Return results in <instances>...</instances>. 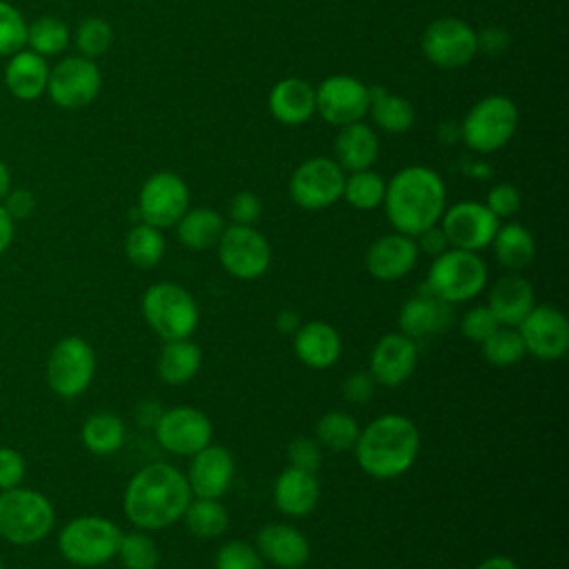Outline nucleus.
Returning <instances> with one entry per match:
<instances>
[{
    "label": "nucleus",
    "mask_w": 569,
    "mask_h": 569,
    "mask_svg": "<svg viewBox=\"0 0 569 569\" xmlns=\"http://www.w3.org/2000/svg\"><path fill=\"white\" fill-rule=\"evenodd\" d=\"M191 498L187 478L178 467L169 462H149L127 482L122 509L136 529L160 531L182 518Z\"/></svg>",
    "instance_id": "1"
},
{
    "label": "nucleus",
    "mask_w": 569,
    "mask_h": 569,
    "mask_svg": "<svg viewBox=\"0 0 569 569\" xmlns=\"http://www.w3.org/2000/svg\"><path fill=\"white\" fill-rule=\"evenodd\" d=\"M447 189L442 178L422 164L400 169L385 187L382 207L393 231L416 238L440 222Z\"/></svg>",
    "instance_id": "2"
},
{
    "label": "nucleus",
    "mask_w": 569,
    "mask_h": 569,
    "mask_svg": "<svg viewBox=\"0 0 569 569\" xmlns=\"http://www.w3.org/2000/svg\"><path fill=\"white\" fill-rule=\"evenodd\" d=\"M420 451V431L402 413H382L360 429L353 445L360 469L376 480L407 473Z\"/></svg>",
    "instance_id": "3"
},
{
    "label": "nucleus",
    "mask_w": 569,
    "mask_h": 569,
    "mask_svg": "<svg viewBox=\"0 0 569 569\" xmlns=\"http://www.w3.org/2000/svg\"><path fill=\"white\" fill-rule=\"evenodd\" d=\"M56 525L51 500L38 489L13 487L0 491V538L27 547L44 540Z\"/></svg>",
    "instance_id": "4"
},
{
    "label": "nucleus",
    "mask_w": 569,
    "mask_h": 569,
    "mask_svg": "<svg viewBox=\"0 0 569 569\" xmlns=\"http://www.w3.org/2000/svg\"><path fill=\"white\" fill-rule=\"evenodd\" d=\"M120 536V527L104 516H78L62 525L58 551L69 565L93 569L116 558Z\"/></svg>",
    "instance_id": "5"
},
{
    "label": "nucleus",
    "mask_w": 569,
    "mask_h": 569,
    "mask_svg": "<svg viewBox=\"0 0 569 569\" xmlns=\"http://www.w3.org/2000/svg\"><path fill=\"white\" fill-rule=\"evenodd\" d=\"M489 271L476 251L445 249L431 260L425 287L449 305L473 300L487 284Z\"/></svg>",
    "instance_id": "6"
},
{
    "label": "nucleus",
    "mask_w": 569,
    "mask_h": 569,
    "mask_svg": "<svg viewBox=\"0 0 569 569\" xmlns=\"http://www.w3.org/2000/svg\"><path fill=\"white\" fill-rule=\"evenodd\" d=\"M140 309L147 325L164 342L191 338L200 322L198 302L184 287L176 282H156L147 287Z\"/></svg>",
    "instance_id": "7"
},
{
    "label": "nucleus",
    "mask_w": 569,
    "mask_h": 569,
    "mask_svg": "<svg viewBox=\"0 0 569 569\" xmlns=\"http://www.w3.org/2000/svg\"><path fill=\"white\" fill-rule=\"evenodd\" d=\"M93 376L96 351L84 338L64 336L51 347L44 365V378L56 396L64 400L82 396L91 387Z\"/></svg>",
    "instance_id": "8"
},
{
    "label": "nucleus",
    "mask_w": 569,
    "mask_h": 569,
    "mask_svg": "<svg viewBox=\"0 0 569 569\" xmlns=\"http://www.w3.org/2000/svg\"><path fill=\"white\" fill-rule=\"evenodd\" d=\"M518 127V109L507 96H487L478 100L462 120V140L478 153L502 149Z\"/></svg>",
    "instance_id": "9"
},
{
    "label": "nucleus",
    "mask_w": 569,
    "mask_h": 569,
    "mask_svg": "<svg viewBox=\"0 0 569 569\" xmlns=\"http://www.w3.org/2000/svg\"><path fill=\"white\" fill-rule=\"evenodd\" d=\"M216 249L222 269L238 280H256L271 264L269 240L253 224L224 227Z\"/></svg>",
    "instance_id": "10"
},
{
    "label": "nucleus",
    "mask_w": 569,
    "mask_h": 569,
    "mask_svg": "<svg viewBox=\"0 0 569 569\" xmlns=\"http://www.w3.org/2000/svg\"><path fill=\"white\" fill-rule=\"evenodd\" d=\"M345 169L333 158H309L296 167L289 178L291 200L307 211L327 209L342 198Z\"/></svg>",
    "instance_id": "11"
},
{
    "label": "nucleus",
    "mask_w": 569,
    "mask_h": 569,
    "mask_svg": "<svg viewBox=\"0 0 569 569\" xmlns=\"http://www.w3.org/2000/svg\"><path fill=\"white\" fill-rule=\"evenodd\" d=\"M189 209V187L173 171L149 176L138 196V218L156 229L173 227Z\"/></svg>",
    "instance_id": "12"
},
{
    "label": "nucleus",
    "mask_w": 569,
    "mask_h": 569,
    "mask_svg": "<svg viewBox=\"0 0 569 569\" xmlns=\"http://www.w3.org/2000/svg\"><path fill=\"white\" fill-rule=\"evenodd\" d=\"M102 76L91 58L69 56L49 69L47 93L60 109H82L96 100Z\"/></svg>",
    "instance_id": "13"
},
{
    "label": "nucleus",
    "mask_w": 569,
    "mask_h": 569,
    "mask_svg": "<svg viewBox=\"0 0 569 569\" xmlns=\"http://www.w3.org/2000/svg\"><path fill=\"white\" fill-rule=\"evenodd\" d=\"M153 433L164 451L176 456H193L211 442L213 425L204 411L180 405L162 409L153 425Z\"/></svg>",
    "instance_id": "14"
},
{
    "label": "nucleus",
    "mask_w": 569,
    "mask_h": 569,
    "mask_svg": "<svg viewBox=\"0 0 569 569\" xmlns=\"http://www.w3.org/2000/svg\"><path fill=\"white\" fill-rule=\"evenodd\" d=\"M420 47L425 58L440 69L465 67L478 53L476 31L467 22L451 16L427 24Z\"/></svg>",
    "instance_id": "15"
},
{
    "label": "nucleus",
    "mask_w": 569,
    "mask_h": 569,
    "mask_svg": "<svg viewBox=\"0 0 569 569\" xmlns=\"http://www.w3.org/2000/svg\"><path fill=\"white\" fill-rule=\"evenodd\" d=\"M500 220L485 207V202L462 200L451 204L440 216V229L449 247L465 251H480L491 244Z\"/></svg>",
    "instance_id": "16"
},
{
    "label": "nucleus",
    "mask_w": 569,
    "mask_h": 569,
    "mask_svg": "<svg viewBox=\"0 0 569 569\" xmlns=\"http://www.w3.org/2000/svg\"><path fill=\"white\" fill-rule=\"evenodd\" d=\"M516 329L527 353L538 360H558L569 349V320L558 307L533 305Z\"/></svg>",
    "instance_id": "17"
},
{
    "label": "nucleus",
    "mask_w": 569,
    "mask_h": 569,
    "mask_svg": "<svg viewBox=\"0 0 569 569\" xmlns=\"http://www.w3.org/2000/svg\"><path fill=\"white\" fill-rule=\"evenodd\" d=\"M316 111L336 127L358 122L369 111V87L353 76H329L316 87Z\"/></svg>",
    "instance_id": "18"
},
{
    "label": "nucleus",
    "mask_w": 569,
    "mask_h": 569,
    "mask_svg": "<svg viewBox=\"0 0 569 569\" xmlns=\"http://www.w3.org/2000/svg\"><path fill=\"white\" fill-rule=\"evenodd\" d=\"M187 485L193 498H222L231 487L236 462L227 447L209 442L193 456H189Z\"/></svg>",
    "instance_id": "19"
},
{
    "label": "nucleus",
    "mask_w": 569,
    "mask_h": 569,
    "mask_svg": "<svg viewBox=\"0 0 569 569\" xmlns=\"http://www.w3.org/2000/svg\"><path fill=\"white\" fill-rule=\"evenodd\" d=\"M418 365V347L402 331L385 333L371 349L369 373L376 385L400 387Z\"/></svg>",
    "instance_id": "20"
},
{
    "label": "nucleus",
    "mask_w": 569,
    "mask_h": 569,
    "mask_svg": "<svg viewBox=\"0 0 569 569\" xmlns=\"http://www.w3.org/2000/svg\"><path fill=\"white\" fill-rule=\"evenodd\" d=\"M420 251L411 236L391 231L373 240L365 253L367 271L382 282H393L405 278L418 262Z\"/></svg>",
    "instance_id": "21"
},
{
    "label": "nucleus",
    "mask_w": 569,
    "mask_h": 569,
    "mask_svg": "<svg viewBox=\"0 0 569 569\" xmlns=\"http://www.w3.org/2000/svg\"><path fill=\"white\" fill-rule=\"evenodd\" d=\"M253 547L258 549L264 562L278 569H300L307 565L311 556L307 536L293 525L284 522H269L260 527Z\"/></svg>",
    "instance_id": "22"
},
{
    "label": "nucleus",
    "mask_w": 569,
    "mask_h": 569,
    "mask_svg": "<svg viewBox=\"0 0 569 569\" xmlns=\"http://www.w3.org/2000/svg\"><path fill=\"white\" fill-rule=\"evenodd\" d=\"M451 305L433 296L425 284L422 289L402 302L398 313V327L409 338H425L445 331L451 325Z\"/></svg>",
    "instance_id": "23"
},
{
    "label": "nucleus",
    "mask_w": 569,
    "mask_h": 569,
    "mask_svg": "<svg viewBox=\"0 0 569 569\" xmlns=\"http://www.w3.org/2000/svg\"><path fill=\"white\" fill-rule=\"evenodd\" d=\"M293 353L309 369H329L342 353V338L333 325L309 320L293 333Z\"/></svg>",
    "instance_id": "24"
},
{
    "label": "nucleus",
    "mask_w": 569,
    "mask_h": 569,
    "mask_svg": "<svg viewBox=\"0 0 569 569\" xmlns=\"http://www.w3.org/2000/svg\"><path fill=\"white\" fill-rule=\"evenodd\" d=\"M320 482L316 473L284 467L273 482V505L289 518H302L318 507Z\"/></svg>",
    "instance_id": "25"
},
{
    "label": "nucleus",
    "mask_w": 569,
    "mask_h": 569,
    "mask_svg": "<svg viewBox=\"0 0 569 569\" xmlns=\"http://www.w3.org/2000/svg\"><path fill=\"white\" fill-rule=\"evenodd\" d=\"M533 287L518 273H507L489 289L487 307L500 327H518L522 318L533 309Z\"/></svg>",
    "instance_id": "26"
},
{
    "label": "nucleus",
    "mask_w": 569,
    "mask_h": 569,
    "mask_svg": "<svg viewBox=\"0 0 569 569\" xmlns=\"http://www.w3.org/2000/svg\"><path fill=\"white\" fill-rule=\"evenodd\" d=\"M269 111L282 124H302L316 113V89L300 78H284L269 91Z\"/></svg>",
    "instance_id": "27"
},
{
    "label": "nucleus",
    "mask_w": 569,
    "mask_h": 569,
    "mask_svg": "<svg viewBox=\"0 0 569 569\" xmlns=\"http://www.w3.org/2000/svg\"><path fill=\"white\" fill-rule=\"evenodd\" d=\"M49 64L31 49H20L9 56L4 67V87L18 100H36L47 91Z\"/></svg>",
    "instance_id": "28"
},
{
    "label": "nucleus",
    "mask_w": 569,
    "mask_h": 569,
    "mask_svg": "<svg viewBox=\"0 0 569 569\" xmlns=\"http://www.w3.org/2000/svg\"><path fill=\"white\" fill-rule=\"evenodd\" d=\"M336 162L347 171L369 169L378 158V136L362 120L342 124L336 136Z\"/></svg>",
    "instance_id": "29"
},
{
    "label": "nucleus",
    "mask_w": 569,
    "mask_h": 569,
    "mask_svg": "<svg viewBox=\"0 0 569 569\" xmlns=\"http://www.w3.org/2000/svg\"><path fill=\"white\" fill-rule=\"evenodd\" d=\"M202 365V351L191 338H180V340H167L164 347L158 353L156 371L162 382L178 387L187 385L196 373L200 371Z\"/></svg>",
    "instance_id": "30"
},
{
    "label": "nucleus",
    "mask_w": 569,
    "mask_h": 569,
    "mask_svg": "<svg viewBox=\"0 0 569 569\" xmlns=\"http://www.w3.org/2000/svg\"><path fill=\"white\" fill-rule=\"evenodd\" d=\"M173 227L182 247L191 251H207L218 244L227 224L218 211L209 207H193L187 209Z\"/></svg>",
    "instance_id": "31"
},
{
    "label": "nucleus",
    "mask_w": 569,
    "mask_h": 569,
    "mask_svg": "<svg viewBox=\"0 0 569 569\" xmlns=\"http://www.w3.org/2000/svg\"><path fill=\"white\" fill-rule=\"evenodd\" d=\"M124 420L113 411H96L80 427V440L96 456H111L124 445Z\"/></svg>",
    "instance_id": "32"
},
{
    "label": "nucleus",
    "mask_w": 569,
    "mask_h": 569,
    "mask_svg": "<svg viewBox=\"0 0 569 569\" xmlns=\"http://www.w3.org/2000/svg\"><path fill=\"white\" fill-rule=\"evenodd\" d=\"M489 247L493 249L496 260L511 271L529 267L536 256V242L531 231L518 222H507L498 227Z\"/></svg>",
    "instance_id": "33"
},
{
    "label": "nucleus",
    "mask_w": 569,
    "mask_h": 569,
    "mask_svg": "<svg viewBox=\"0 0 569 569\" xmlns=\"http://www.w3.org/2000/svg\"><path fill=\"white\" fill-rule=\"evenodd\" d=\"M373 122L387 133H405L413 124V107L402 96L389 93L385 87H369V111Z\"/></svg>",
    "instance_id": "34"
},
{
    "label": "nucleus",
    "mask_w": 569,
    "mask_h": 569,
    "mask_svg": "<svg viewBox=\"0 0 569 569\" xmlns=\"http://www.w3.org/2000/svg\"><path fill=\"white\" fill-rule=\"evenodd\" d=\"M180 520L196 538H218L229 527V511L220 498H191Z\"/></svg>",
    "instance_id": "35"
},
{
    "label": "nucleus",
    "mask_w": 569,
    "mask_h": 569,
    "mask_svg": "<svg viewBox=\"0 0 569 569\" xmlns=\"http://www.w3.org/2000/svg\"><path fill=\"white\" fill-rule=\"evenodd\" d=\"M358 433L360 427L356 418L340 409L322 413L316 422V440L320 447L329 451H351L358 440Z\"/></svg>",
    "instance_id": "36"
},
{
    "label": "nucleus",
    "mask_w": 569,
    "mask_h": 569,
    "mask_svg": "<svg viewBox=\"0 0 569 569\" xmlns=\"http://www.w3.org/2000/svg\"><path fill=\"white\" fill-rule=\"evenodd\" d=\"M124 253L129 262L140 269L156 267L164 256L162 229H156L147 222L133 224L124 238Z\"/></svg>",
    "instance_id": "37"
},
{
    "label": "nucleus",
    "mask_w": 569,
    "mask_h": 569,
    "mask_svg": "<svg viewBox=\"0 0 569 569\" xmlns=\"http://www.w3.org/2000/svg\"><path fill=\"white\" fill-rule=\"evenodd\" d=\"M69 27L53 16H42L27 24V47L42 58L62 53L69 47Z\"/></svg>",
    "instance_id": "38"
},
{
    "label": "nucleus",
    "mask_w": 569,
    "mask_h": 569,
    "mask_svg": "<svg viewBox=\"0 0 569 569\" xmlns=\"http://www.w3.org/2000/svg\"><path fill=\"white\" fill-rule=\"evenodd\" d=\"M385 187L387 182L382 180V176H378L371 169H362V171H351L349 176H345V187H342V198L360 211H371L376 207L382 204L385 198Z\"/></svg>",
    "instance_id": "39"
},
{
    "label": "nucleus",
    "mask_w": 569,
    "mask_h": 569,
    "mask_svg": "<svg viewBox=\"0 0 569 569\" xmlns=\"http://www.w3.org/2000/svg\"><path fill=\"white\" fill-rule=\"evenodd\" d=\"M116 558L124 569H156L160 562V549L149 531L133 529L120 536Z\"/></svg>",
    "instance_id": "40"
},
{
    "label": "nucleus",
    "mask_w": 569,
    "mask_h": 569,
    "mask_svg": "<svg viewBox=\"0 0 569 569\" xmlns=\"http://www.w3.org/2000/svg\"><path fill=\"white\" fill-rule=\"evenodd\" d=\"M482 356L493 367H513L525 356V342L516 327H498L485 342H480Z\"/></svg>",
    "instance_id": "41"
},
{
    "label": "nucleus",
    "mask_w": 569,
    "mask_h": 569,
    "mask_svg": "<svg viewBox=\"0 0 569 569\" xmlns=\"http://www.w3.org/2000/svg\"><path fill=\"white\" fill-rule=\"evenodd\" d=\"M73 42H76L80 56L91 58V60L100 58L111 47V27L107 20L89 16L78 24V29L73 33Z\"/></svg>",
    "instance_id": "42"
},
{
    "label": "nucleus",
    "mask_w": 569,
    "mask_h": 569,
    "mask_svg": "<svg viewBox=\"0 0 569 569\" xmlns=\"http://www.w3.org/2000/svg\"><path fill=\"white\" fill-rule=\"evenodd\" d=\"M213 569H267L262 556L247 540H229L218 547Z\"/></svg>",
    "instance_id": "43"
},
{
    "label": "nucleus",
    "mask_w": 569,
    "mask_h": 569,
    "mask_svg": "<svg viewBox=\"0 0 569 569\" xmlns=\"http://www.w3.org/2000/svg\"><path fill=\"white\" fill-rule=\"evenodd\" d=\"M27 47V20L22 13L0 0V56H13L16 51Z\"/></svg>",
    "instance_id": "44"
},
{
    "label": "nucleus",
    "mask_w": 569,
    "mask_h": 569,
    "mask_svg": "<svg viewBox=\"0 0 569 569\" xmlns=\"http://www.w3.org/2000/svg\"><path fill=\"white\" fill-rule=\"evenodd\" d=\"M287 458H289V467L316 473L322 465V447L318 445L316 438L298 436L287 445Z\"/></svg>",
    "instance_id": "45"
},
{
    "label": "nucleus",
    "mask_w": 569,
    "mask_h": 569,
    "mask_svg": "<svg viewBox=\"0 0 569 569\" xmlns=\"http://www.w3.org/2000/svg\"><path fill=\"white\" fill-rule=\"evenodd\" d=\"M498 320L493 318V313L489 311L487 305H476L471 307L465 316H462V322H460V329L465 333L467 340L471 342H485L496 329H498Z\"/></svg>",
    "instance_id": "46"
},
{
    "label": "nucleus",
    "mask_w": 569,
    "mask_h": 569,
    "mask_svg": "<svg viewBox=\"0 0 569 569\" xmlns=\"http://www.w3.org/2000/svg\"><path fill=\"white\" fill-rule=\"evenodd\" d=\"M485 207H487L498 220L511 218V216L520 209V193H518V189H516L513 184L500 182V184H496V187L489 189Z\"/></svg>",
    "instance_id": "47"
},
{
    "label": "nucleus",
    "mask_w": 569,
    "mask_h": 569,
    "mask_svg": "<svg viewBox=\"0 0 569 569\" xmlns=\"http://www.w3.org/2000/svg\"><path fill=\"white\" fill-rule=\"evenodd\" d=\"M27 462L13 447H0V491L20 487L24 480Z\"/></svg>",
    "instance_id": "48"
},
{
    "label": "nucleus",
    "mask_w": 569,
    "mask_h": 569,
    "mask_svg": "<svg viewBox=\"0 0 569 569\" xmlns=\"http://www.w3.org/2000/svg\"><path fill=\"white\" fill-rule=\"evenodd\" d=\"M262 213V202L253 191H238L229 202L231 224H253Z\"/></svg>",
    "instance_id": "49"
},
{
    "label": "nucleus",
    "mask_w": 569,
    "mask_h": 569,
    "mask_svg": "<svg viewBox=\"0 0 569 569\" xmlns=\"http://www.w3.org/2000/svg\"><path fill=\"white\" fill-rule=\"evenodd\" d=\"M376 389V380L371 378L369 371H356L349 373L342 382V396L351 402V405H365L371 393Z\"/></svg>",
    "instance_id": "50"
},
{
    "label": "nucleus",
    "mask_w": 569,
    "mask_h": 569,
    "mask_svg": "<svg viewBox=\"0 0 569 569\" xmlns=\"http://www.w3.org/2000/svg\"><path fill=\"white\" fill-rule=\"evenodd\" d=\"M2 200V207L13 220H24L36 211V198L29 189H9V193Z\"/></svg>",
    "instance_id": "51"
},
{
    "label": "nucleus",
    "mask_w": 569,
    "mask_h": 569,
    "mask_svg": "<svg viewBox=\"0 0 569 569\" xmlns=\"http://www.w3.org/2000/svg\"><path fill=\"white\" fill-rule=\"evenodd\" d=\"M413 240H416V244H418V251H420V253H427V256H431V258H436V256H440L445 249H449L447 236H445V231L440 229V224H433V227L420 231Z\"/></svg>",
    "instance_id": "52"
},
{
    "label": "nucleus",
    "mask_w": 569,
    "mask_h": 569,
    "mask_svg": "<svg viewBox=\"0 0 569 569\" xmlns=\"http://www.w3.org/2000/svg\"><path fill=\"white\" fill-rule=\"evenodd\" d=\"M476 40H478V49H482L489 56H496L507 47V33L496 27L485 29L482 33H476Z\"/></svg>",
    "instance_id": "53"
},
{
    "label": "nucleus",
    "mask_w": 569,
    "mask_h": 569,
    "mask_svg": "<svg viewBox=\"0 0 569 569\" xmlns=\"http://www.w3.org/2000/svg\"><path fill=\"white\" fill-rule=\"evenodd\" d=\"M16 233V220L7 213V209L0 202V256L11 247Z\"/></svg>",
    "instance_id": "54"
},
{
    "label": "nucleus",
    "mask_w": 569,
    "mask_h": 569,
    "mask_svg": "<svg viewBox=\"0 0 569 569\" xmlns=\"http://www.w3.org/2000/svg\"><path fill=\"white\" fill-rule=\"evenodd\" d=\"M302 325V320H300V316H298V311H293V309H282V311H278V316H276V329L280 331V333H296V329Z\"/></svg>",
    "instance_id": "55"
},
{
    "label": "nucleus",
    "mask_w": 569,
    "mask_h": 569,
    "mask_svg": "<svg viewBox=\"0 0 569 569\" xmlns=\"http://www.w3.org/2000/svg\"><path fill=\"white\" fill-rule=\"evenodd\" d=\"M160 413H162V407H158L153 400H147V402H142L138 407V422L153 429V425L160 418Z\"/></svg>",
    "instance_id": "56"
},
{
    "label": "nucleus",
    "mask_w": 569,
    "mask_h": 569,
    "mask_svg": "<svg viewBox=\"0 0 569 569\" xmlns=\"http://www.w3.org/2000/svg\"><path fill=\"white\" fill-rule=\"evenodd\" d=\"M476 569H520V567H518V565H516V560H511L509 556H500V553H496V556L485 558Z\"/></svg>",
    "instance_id": "57"
},
{
    "label": "nucleus",
    "mask_w": 569,
    "mask_h": 569,
    "mask_svg": "<svg viewBox=\"0 0 569 569\" xmlns=\"http://www.w3.org/2000/svg\"><path fill=\"white\" fill-rule=\"evenodd\" d=\"M9 189H11V171L4 164V160H0V202L9 193Z\"/></svg>",
    "instance_id": "58"
},
{
    "label": "nucleus",
    "mask_w": 569,
    "mask_h": 569,
    "mask_svg": "<svg viewBox=\"0 0 569 569\" xmlns=\"http://www.w3.org/2000/svg\"><path fill=\"white\" fill-rule=\"evenodd\" d=\"M0 569H4V565H2V558H0Z\"/></svg>",
    "instance_id": "59"
}]
</instances>
